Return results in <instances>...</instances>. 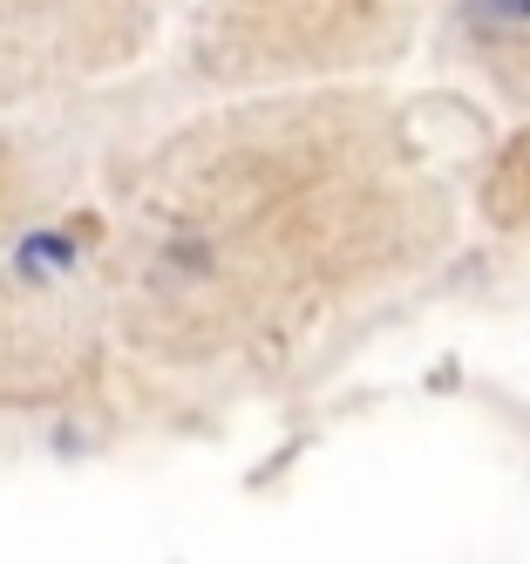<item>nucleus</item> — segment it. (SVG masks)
<instances>
[{
  "label": "nucleus",
  "instance_id": "f03ea898",
  "mask_svg": "<svg viewBox=\"0 0 530 564\" xmlns=\"http://www.w3.org/2000/svg\"><path fill=\"white\" fill-rule=\"evenodd\" d=\"M137 401L102 286V184L0 238V422H96Z\"/></svg>",
  "mask_w": 530,
  "mask_h": 564
},
{
  "label": "nucleus",
  "instance_id": "423d86ee",
  "mask_svg": "<svg viewBox=\"0 0 530 564\" xmlns=\"http://www.w3.org/2000/svg\"><path fill=\"white\" fill-rule=\"evenodd\" d=\"M422 48L483 109L530 123V0H422Z\"/></svg>",
  "mask_w": 530,
  "mask_h": 564
},
{
  "label": "nucleus",
  "instance_id": "39448f33",
  "mask_svg": "<svg viewBox=\"0 0 530 564\" xmlns=\"http://www.w3.org/2000/svg\"><path fill=\"white\" fill-rule=\"evenodd\" d=\"M171 96L163 75H143L130 89L48 102V109H8L0 116V238L48 218L68 197L96 191L116 143Z\"/></svg>",
  "mask_w": 530,
  "mask_h": 564
},
{
  "label": "nucleus",
  "instance_id": "f257e3e1",
  "mask_svg": "<svg viewBox=\"0 0 530 564\" xmlns=\"http://www.w3.org/2000/svg\"><path fill=\"white\" fill-rule=\"evenodd\" d=\"M469 177L394 83L163 96L102 164V286L137 401L293 388L456 259Z\"/></svg>",
  "mask_w": 530,
  "mask_h": 564
},
{
  "label": "nucleus",
  "instance_id": "20e7f679",
  "mask_svg": "<svg viewBox=\"0 0 530 564\" xmlns=\"http://www.w3.org/2000/svg\"><path fill=\"white\" fill-rule=\"evenodd\" d=\"M184 0H0V116L156 75Z\"/></svg>",
  "mask_w": 530,
  "mask_h": 564
},
{
  "label": "nucleus",
  "instance_id": "7ed1b4c3",
  "mask_svg": "<svg viewBox=\"0 0 530 564\" xmlns=\"http://www.w3.org/2000/svg\"><path fill=\"white\" fill-rule=\"evenodd\" d=\"M422 55V0H184L156 75L171 96L394 83Z\"/></svg>",
  "mask_w": 530,
  "mask_h": 564
},
{
  "label": "nucleus",
  "instance_id": "0eeeda50",
  "mask_svg": "<svg viewBox=\"0 0 530 564\" xmlns=\"http://www.w3.org/2000/svg\"><path fill=\"white\" fill-rule=\"evenodd\" d=\"M469 218L497 238L530 246V123H504V137L469 171Z\"/></svg>",
  "mask_w": 530,
  "mask_h": 564
}]
</instances>
